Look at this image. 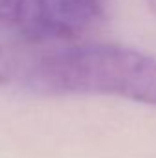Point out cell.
<instances>
[{
    "label": "cell",
    "mask_w": 156,
    "mask_h": 158,
    "mask_svg": "<svg viewBox=\"0 0 156 158\" xmlns=\"http://www.w3.org/2000/svg\"><path fill=\"white\" fill-rule=\"evenodd\" d=\"M9 74H11V66H9V59L6 55V52L0 46V86L6 85L9 81Z\"/></svg>",
    "instance_id": "cell-4"
},
{
    "label": "cell",
    "mask_w": 156,
    "mask_h": 158,
    "mask_svg": "<svg viewBox=\"0 0 156 158\" xmlns=\"http://www.w3.org/2000/svg\"><path fill=\"white\" fill-rule=\"evenodd\" d=\"M28 85L48 96H112L156 107V57L110 42L66 44L30 68Z\"/></svg>",
    "instance_id": "cell-1"
},
{
    "label": "cell",
    "mask_w": 156,
    "mask_h": 158,
    "mask_svg": "<svg viewBox=\"0 0 156 158\" xmlns=\"http://www.w3.org/2000/svg\"><path fill=\"white\" fill-rule=\"evenodd\" d=\"M107 0H17L13 24L31 42L76 44L105 19Z\"/></svg>",
    "instance_id": "cell-2"
},
{
    "label": "cell",
    "mask_w": 156,
    "mask_h": 158,
    "mask_svg": "<svg viewBox=\"0 0 156 158\" xmlns=\"http://www.w3.org/2000/svg\"><path fill=\"white\" fill-rule=\"evenodd\" d=\"M147 2H149V6H151V7L156 11V0H147Z\"/></svg>",
    "instance_id": "cell-5"
},
{
    "label": "cell",
    "mask_w": 156,
    "mask_h": 158,
    "mask_svg": "<svg viewBox=\"0 0 156 158\" xmlns=\"http://www.w3.org/2000/svg\"><path fill=\"white\" fill-rule=\"evenodd\" d=\"M17 0H0V24H13Z\"/></svg>",
    "instance_id": "cell-3"
}]
</instances>
